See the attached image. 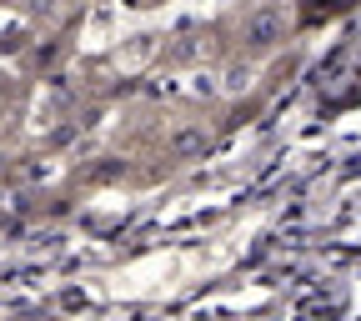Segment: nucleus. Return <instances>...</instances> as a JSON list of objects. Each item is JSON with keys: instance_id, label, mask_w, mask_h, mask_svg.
<instances>
[{"instance_id": "nucleus-1", "label": "nucleus", "mask_w": 361, "mask_h": 321, "mask_svg": "<svg viewBox=\"0 0 361 321\" xmlns=\"http://www.w3.org/2000/svg\"><path fill=\"white\" fill-rule=\"evenodd\" d=\"M286 40V6H276V0H261L256 11H246L241 20V45L251 56H266L271 45Z\"/></svg>"}, {"instance_id": "nucleus-2", "label": "nucleus", "mask_w": 361, "mask_h": 321, "mask_svg": "<svg viewBox=\"0 0 361 321\" xmlns=\"http://www.w3.org/2000/svg\"><path fill=\"white\" fill-rule=\"evenodd\" d=\"M171 151H176V156H201V151H206V131H201V126L176 131V135H171Z\"/></svg>"}, {"instance_id": "nucleus-3", "label": "nucleus", "mask_w": 361, "mask_h": 321, "mask_svg": "<svg viewBox=\"0 0 361 321\" xmlns=\"http://www.w3.org/2000/svg\"><path fill=\"white\" fill-rule=\"evenodd\" d=\"M196 56H201V35H180L171 51H166V61H171V66H191Z\"/></svg>"}, {"instance_id": "nucleus-4", "label": "nucleus", "mask_w": 361, "mask_h": 321, "mask_svg": "<svg viewBox=\"0 0 361 321\" xmlns=\"http://www.w3.org/2000/svg\"><path fill=\"white\" fill-rule=\"evenodd\" d=\"M251 85V66H231L226 71V90H246Z\"/></svg>"}, {"instance_id": "nucleus-5", "label": "nucleus", "mask_w": 361, "mask_h": 321, "mask_svg": "<svg viewBox=\"0 0 361 321\" xmlns=\"http://www.w3.org/2000/svg\"><path fill=\"white\" fill-rule=\"evenodd\" d=\"M30 11L40 16V11H56V0H30Z\"/></svg>"}]
</instances>
